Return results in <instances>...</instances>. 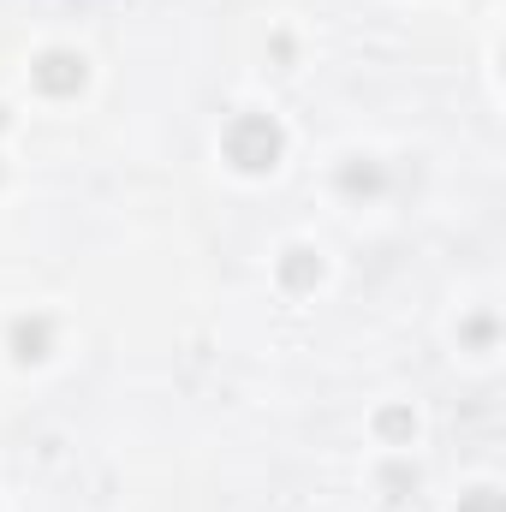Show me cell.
I'll return each mask as SVG.
<instances>
[{
    "instance_id": "6da1fadb",
    "label": "cell",
    "mask_w": 506,
    "mask_h": 512,
    "mask_svg": "<svg viewBox=\"0 0 506 512\" xmlns=\"http://www.w3.org/2000/svg\"><path fill=\"white\" fill-rule=\"evenodd\" d=\"M227 155H233L239 167L262 173V167L280 155V131L268 126V120H239V126L227 131Z\"/></svg>"
},
{
    "instance_id": "7a4b0ae2",
    "label": "cell",
    "mask_w": 506,
    "mask_h": 512,
    "mask_svg": "<svg viewBox=\"0 0 506 512\" xmlns=\"http://www.w3.org/2000/svg\"><path fill=\"white\" fill-rule=\"evenodd\" d=\"M36 78H42V90H78V84H84V66H78L72 54H48V60L36 66Z\"/></svg>"
}]
</instances>
